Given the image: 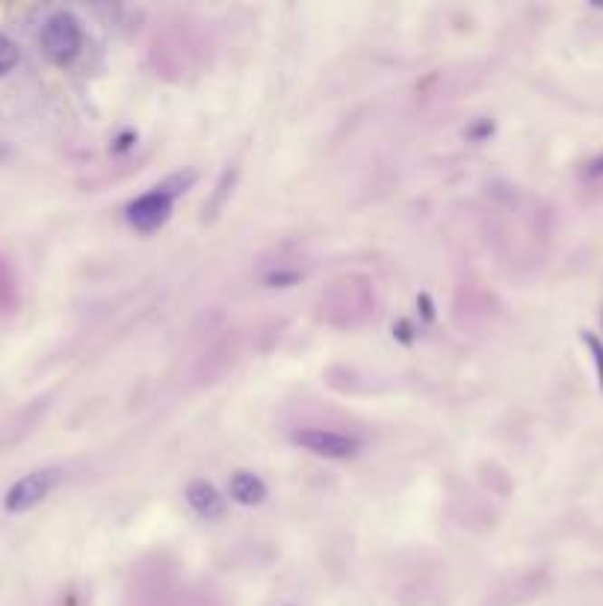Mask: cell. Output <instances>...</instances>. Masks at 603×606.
<instances>
[{"label":"cell","instance_id":"cell-3","mask_svg":"<svg viewBox=\"0 0 603 606\" xmlns=\"http://www.w3.org/2000/svg\"><path fill=\"white\" fill-rule=\"evenodd\" d=\"M60 479H62V474L57 467H42V470H33V474H27V476H21L4 497L6 512L9 515H24L30 509L42 506V503L51 497V491L60 486Z\"/></svg>","mask_w":603,"mask_h":606},{"label":"cell","instance_id":"cell-2","mask_svg":"<svg viewBox=\"0 0 603 606\" xmlns=\"http://www.w3.org/2000/svg\"><path fill=\"white\" fill-rule=\"evenodd\" d=\"M42 51L44 57L57 65H69L77 53L83 48V30L81 21H77L72 13H57L44 21V27L39 33Z\"/></svg>","mask_w":603,"mask_h":606},{"label":"cell","instance_id":"cell-6","mask_svg":"<svg viewBox=\"0 0 603 606\" xmlns=\"http://www.w3.org/2000/svg\"><path fill=\"white\" fill-rule=\"evenodd\" d=\"M228 491H231V500L240 503V506H261L266 494H270L266 482L254 474V470H237V474H231Z\"/></svg>","mask_w":603,"mask_h":606},{"label":"cell","instance_id":"cell-10","mask_svg":"<svg viewBox=\"0 0 603 606\" xmlns=\"http://www.w3.org/2000/svg\"><path fill=\"white\" fill-rule=\"evenodd\" d=\"M133 139H137V133H121V137L116 139V142H119V145H116V151H125V149H130Z\"/></svg>","mask_w":603,"mask_h":606},{"label":"cell","instance_id":"cell-5","mask_svg":"<svg viewBox=\"0 0 603 606\" xmlns=\"http://www.w3.org/2000/svg\"><path fill=\"white\" fill-rule=\"evenodd\" d=\"M187 503L201 521H219L225 515V497L207 479H193L187 486Z\"/></svg>","mask_w":603,"mask_h":606},{"label":"cell","instance_id":"cell-4","mask_svg":"<svg viewBox=\"0 0 603 606\" xmlns=\"http://www.w3.org/2000/svg\"><path fill=\"white\" fill-rule=\"evenodd\" d=\"M290 441H293L299 450L314 453L320 458H334V462L359 456V450H361V444L355 441L352 435L331 432V429H296L290 435Z\"/></svg>","mask_w":603,"mask_h":606},{"label":"cell","instance_id":"cell-1","mask_svg":"<svg viewBox=\"0 0 603 606\" xmlns=\"http://www.w3.org/2000/svg\"><path fill=\"white\" fill-rule=\"evenodd\" d=\"M196 184V172H177L172 178H166L163 184H158L148 193H142L139 198H133L130 205L125 207V219L130 228H137L142 234H151L158 231L160 226H166L172 216V207H175V198L187 193L189 187Z\"/></svg>","mask_w":603,"mask_h":606},{"label":"cell","instance_id":"cell-9","mask_svg":"<svg viewBox=\"0 0 603 606\" xmlns=\"http://www.w3.org/2000/svg\"><path fill=\"white\" fill-rule=\"evenodd\" d=\"M586 178H603V154L595 157V160L586 166Z\"/></svg>","mask_w":603,"mask_h":606},{"label":"cell","instance_id":"cell-8","mask_svg":"<svg viewBox=\"0 0 603 606\" xmlns=\"http://www.w3.org/2000/svg\"><path fill=\"white\" fill-rule=\"evenodd\" d=\"M586 343H589V350H591V358H595V367H598V379H600V388H603V343L595 338V334H586L583 338Z\"/></svg>","mask_w":603,"mask_h":606},{"label":"cell","instance_id":"cell-7","mask_svg":"<svg viewBox=\"0 0 603 606\" xmlns=\"http://www.w3.org/2000/svg\"><path fill=\"white\" fill-rule=\"evenodd\" d=\"M18 60H21V48L9 36H4V33H0V77L13 72L15 65H18Z\"/></svg>","mask_w":603,"mask_h":606}]
</instances>
